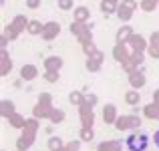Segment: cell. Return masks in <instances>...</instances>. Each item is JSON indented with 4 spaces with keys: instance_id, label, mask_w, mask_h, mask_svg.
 Here are the masks:
<instances>
[{
    "instance_id": "1",
    "label": "cell",
    "mask_w": 159,
    "mask_h": 151,
    "mask_svg": "<svg viewBox=\"0 0 159 151\" xmlns=\"http://www.w3.org/2000/svg\"><path fill=\"white\" fill-rule=\"evenodd\" d=\"M149 145V137L145 133H133L127 137V147L129 151H145Z\"/></svg>"
},
{
    "instance_id": "2",
    "label": "cell",
    "mask_w": 159,
    "mask_h": 151,
    "mask_svg": "<svg viewBox=\"0 0 159 151\" xmlns=\"http://www.w3.org/2000/svg\"><path fill=\"white\" fill-rule=\"evenodd\" d=\"M153 139H155V145L159 147V131H155V135H153Z\"/></svg>"
}]
</instances>
